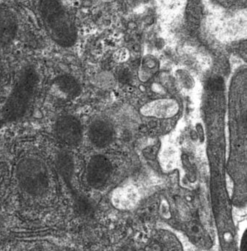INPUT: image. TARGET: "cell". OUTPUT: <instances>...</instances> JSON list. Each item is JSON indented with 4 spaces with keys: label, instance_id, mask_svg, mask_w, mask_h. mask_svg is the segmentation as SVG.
<instances>
[{
    "label": "cell",
    "instance_id": "cell-12",
    "mask_svg": "<svg viewBox=\"0 0 247 251\" xmlns=\"http://www.w3.org/2000/svg\"><path fill=\"white\" fill-rule=\"evenodd\" d=\"M118 80L122 83H128L131 80V76L129 71L126 70H120L119 74H118Z\"/></svg>",
    "mask_w": 247,
    "mask_h": 251
},
{
    "label": "cell",
    "instance_id": "cell-3",
    "mask_svg": "<svg viewBox=\"0 0 247 251\" xmlns=\"http://www.w3.org/2000/svg\"><path fill=\"white\" fill-rule=\"evenodd\" d=\"M16 176L18 185L25 193L32 197L44 195L50 187V174L45 162L36 157L20 159Z\"/></svg>",
    "mask_w": 247,
    "mask_h": 251
},
{
    "label": "cell",
    "instance_id": "cell-5",
    "mask_svg": "<svg viewBox=\"0 0 247 251\" xmlns=\"http://www.w3.org/2000/svg\"><path fill=\"white\" fill-rule=\"evenodd\" d=\"M111 173L112 165L109 159L103 155H95L87 166V181L92 187L100 188L107 183Z\"/></svg>",
    "mask_w": 247,
    "mask_h": 251
},
{
    "label": "cell",
    "instance_id": "cell-15",
    "mask_svg": "<svg viewBox=\"0 0 247 251\" xmlns=\"http://www.w3.org/2000/svg\"><path fill=\"white\" fill-rule=\"evenodd\" d=\"M101 1L105 2H113L115 1V0H101Z\"/></svg>",
    "mask_w": 247,
    "mask_h": 251
},
{
    "label": "cell",
    "instance_id": "cell-11",
    "mask_svg": "<svg viewBox=\"0 0 247 251\" xmlns=\"http://www.w3.org/2000/svg\"><path fill=\"white\" fill-rule=\"evenodd\" d=\"M216 5L225 9L234 10L245 7L246 0H212Z\"/></svg>",
    "mask_w": 247,
    "mask_h": 251
},
{
    "label": "cell",
    "instance_id": "cell-4",
    "mask_svg": "<svg viewBox=\"0 0 247 251\" xmlns=\"http://www.w3.org/2000/svg\"><path fill=\"white\" fill-rule=\"evenodd\" d=\"M57 140L64 146L76 147L82 142V125L76 116L66 114L59 116L55 123Z\"/></svg>",
    "mask_w": 247,
    "mask_h": 251
},
{
    "label": "cell",
    "instance_id": "cell-6",
    "mask_svg": "<svg viewBox=\"0 0 247 251\" xmlns=\"http://www.w3.org/2000/svg\"><path fill=\"white\" fill-rule=\"evenodd\" d=\"M88 138L91 143L97 148H104L112 142L114 129L109 122L95 120L90 125Z\"/></svg>",
    "mask_w": 247,
    "mask_h": 251
},
{
    "label": "cell",
    "instance_id": "cell-9",
    "mask_svg": "<svg viewBox=\"0 0 247 251\" xmlns=\"http://www.w3.org/2000/svg\"><path fill=\"white\" fill-rule=\"evenodd\" d=\"M186 14V20L191 25L198 26L202 18L201 0H188Z\"/></svg>",
    "mask_w": 247,
    "mask_h": 251
},
{
    "label": "cell",
    "instance_id": "cell-8",
    "mask_svg": "<svg viewBox=\"0 0 247 251\" xmlns=\"http://www.w3.org/2000/svg\"><path fill=\"white\" fill-rule=\"evenodd\" d=\"M52 85L58 93L68 99H74L78 97L82 91L78 81L74 76L68 74L55 77Z\"/></svg>",
    "mask_w": 247,
    "mask_h": 251
},
{
    "label": "cell",
    "instance_id": "cell-2",
    "mask_svg": "<svg viewBox=\"0 0 247 251\" xmlns=\"http://www.w3.org/2000/svg\"><path fill=\"white\" fill-rule=\"evenodd\" d=\"M39 84V76L32 66H26L18 76L2 107V118L15 122L25 116L30 109Z\"/></svg>",
    "mask_w": 247,
    "mask_h": 251
},
{
    "label": "cell",
    "instance_id": "cell-14",
    "mask_svg": "<svg viewBox=\"0 0 247 251\" xmlns=\"http://www.w3.org/2000/svg\"><path fill=\"white\" fill-rule=\"evenodd\" d=\"M2 116H0V128L2 127Z\"/></svg>",
    "mask_w": 247,
    "mask_h": 251
},
{
    "label": "cell",
    "instance_id": "cell-10",
    "mask_svg": "<svg viewBox=\"0 0 247 251\" xmlns=\"http://www.w3.org/2000/svg\"><path fill=\"white\" fill-rule=\"evenodd\" d=\"M136 195L134 192L131 191H124V192H118L114 196L113 202L117 208L120 209H129L136 204Z\"/></svg>",
    "mask_w": 247,
    "mask_h": 251
},
{
    "label": "cell",
    "instance_id": "cell-13",
    "mask_svg": "<svg viewBox=\"0 0 247 251\" xmlns=\"http://www.w3.org/2000/svg\"><path fill=\"white\" fill-rule=\"evenodd\" d=\"M3 77V73H2V66L0 65V84H1L2 80Z\"/></svg>",
    "mask_w": 247,
    "mask_h": 251
},
{
    "label": "cell",
    "instance_id": "cell-7",
    "mask_svg": "<svg viewBox=\"0 0 247 251\" xmlns=\"http://www.w3.org/2000/svg\"><path fill=\"white\" fill-rule=\"evenodd\" d=\"M18 31V24L16 16L9 10L0 7V47L13 42Z\"/></svg>",
    "mask_w": 247,
    "mask_h": 251
},
{
    "label": "cell",
    "instance_id": "cell-1",
    "mask_svg": "<svg viewBox=\"0 0 247 251\" xmlns=\"http://www.w3.org/2000/svg\"><path fill=\"white\" fill-rule=\"evenodd\" d=\"M38 10L43 25L54 43L63 48L74 46L78 37L77 29L59 0H39Z\"/></svg>",
    "mask_w": 247,
    "mask_h": 251
}]
</instances>
